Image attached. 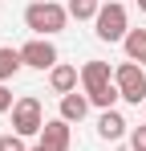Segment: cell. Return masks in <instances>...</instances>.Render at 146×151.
Instances as JSON below:
<instances>
[{
    "instance_id": "cell-1",
    "label": "cell",
    "mask_w": 146,
    "mask_h": 151,
    "mask_svg": "<svg viewBox=\"0 0 146 151\" xmlns=\"http://www.w3.org/2000/svg\"><path fill=\"white\" fill-rule=\"evenodd\" d=\"M81 86H85L89 106H97V110H114V102L122 98L118 86H114L110 61H85V65H81Z\"/></svg>"
},
{
    "instance_id": "cell-2",
    "label": "cell",
    "mask_w": 146,
    "mask_h": 151,
    "mask_svg": "<svg viewBox=\"0 0 146 151\" xmlns=\"http://www.w3.org/2000/svg\"><path fill=\"white\" fill-rule=\"evenodd\" d=\"M24 25L33 29L37 37H57L61 29L69 25V8L65 4H53V0H33L24 8Z\"/></svg>"
},
{
    "instance_id": "cell-3",
    "label": "cell",
    "mask_w": 146,
    "mask_h": 151,
    "mask_svg": "<svg viewBox=\"0 0 146 151\" xmlns=\"http://www.w3.org/2000/svg\"><path fill=\"white\" fill-rule=\"evenodd\" d=\"M45 123H49V119H45V110H41V98H33V94L16 98V106H12V135L33 139V135H41Z\"/></svg>"
},
{
    "instance_id": "cell-4",
    "label": "cell",
    "mask_w": 146,
    "mask_h": 151,
    "mask_svg": "<svg viewBox=\"0 0 146 151\" xmlns=\"http://www.w3.org/2000/svg\"><path fill=\"white\" fill-rule=\"evenodd\" d=\"M94 33H97V41H126V33H130L126 4H118V0L101 4V12H97V21H94Z\"/></svg>"
},
{
    "instance_id": "cell-5",
    "label": "cell",
    "mask_w": 146,
    "mask_h": 151,
    "mask_svg": "<svg viewBox=\"0 0 146 151\" xmlns=\"http://www.w3.org/2000/svg\"><path fill=\"white\" fill-rule=\"evenodd\" d=\"M114 86H118L122 102H134V106L146 102V70L138 61H122L118 70H114Z\"/></svg>"
},
{
    "instance_id": "cell-6",
    "label": "cell",
    "mask_w": 146,
    "mask_h": 151,
    "mask_svg": "<svg viewBox=\"0 0 146 151\" xmlns=\"http://www.w3.org/2000/svg\"><path fill=\"white\" fill-rule=\"evenodd\" d=\"M21 61L28 70H53V65H57V45H53L49 37H33V41L21 45Z\"/></svg>"
},
{
    "instance_id": "cell-7",
    "label": "cell",
    "mask_w": 146,
    "mask_h": 151,
    "mask_svg": "<svg viewBox=\"0 0 146 151\" xmlns=\"http://www.w3.org/2000/svg\"><path fill=\"white\" fill-rule=\"evenodd\" d=\"M41 147L45 151H69V143H73V131H69V123L65 119H49L45 127H41Z\"/></svg>"
},
{
    "instance_id": "cell-8",
    "label": "cell",
    "mask_w": 146,
    "mask_h": 151,
    "mask_svg": "<svg viewBox=\"0 0 146 151\" xmlns=\"http://www.w3.org/2000/svg\"><path fill=\"white\" fill-rule=\"evenodd\" d=\"M77 82H81V70L77 65H65V61H57L53 70H49V86H53V94H73L77 90Z\"/></svg>"
},
{
    "instance_id": "cell-9",
    "label": "cell",
    "mask_w": 146,
    "mask_h": 151,
    "mask_svg": "<svg viewBox=\"0 0 146 151\" xmlns=\"http://www.w3.org/2000/svg\"><path fill=\"white\" fill-rule=\"evenodd\" d=\"M97 135H101L106 143H118L122 135H126V119H122L118 110H101V119H97Z\"/></svg>"
},
{
    "instance_id": "cell-10",
    "label": "cell",
    "mask_w": 146,
    "mask_h": 151,
    "mask_svg": "<svg viewBox=\"0 0 146 151\" xmlns=\"http://www.w3.org/2000/svg\"><path fill=\"white\" fill-rule=\"evenodd\" d=\"M85 114H89V98H85V94L73 90V94L61 98V119H65V123H81Z\"/></svg>"
},
{
    "instance_id": "cell-11",
    "label": "cell",
    "mask_w": 146,
    "mask_h": 151,
    "mask_svg": "<svg viewBox=\"0 0 146 151\" xmlns=\"http://www.w3.org/2000/svg\"><path fill=\"white\" fill-rule=\"evenodd\" d=\"M122 45H126V57L130 61H142V70H146V29H130Z\"/></svg>"
},
{
    "instance_id": "cell-12",
    "label": "cell",
    "mask_w": 146,
    "mask_h": 151,
    "mask_svg": "<svg viewBox=\"0 0 146 151\" xmlns=\"http://www.w3.org/2000/svg\"><path fill=\"white\" fill-rule=\"evenodd\" d=\"M21 49H12V45H0V82H8V78H16L21 70Z\"/></svg>"
},
{
    "instance_id": "cell-13",
    "label": "cell",
    "mask_w": 146,
    "mask_h": 151,
    "mask_svg": "<svg viewBox=\"0 0 146 151\" xmlns=\"http://www.w3.org/2000/svg\"><path fill=\"white\" fill-rule=\"evenodd\" d=\"M65 8H69V17H73V21H97L101 0H69Z\"/></svg>"
},
{
    "instance_id": "cell-14",
    "label": "cell",
    "mask_w": 146,
    "mask_h": 151,
    "mask_svg": "<svg viewBox=\"0 0 146 151\" xmlns=\"http://www.w3.org/2000/svg\"><path fill=\"white\" fill-rule=\"evenodd\" d=\"M0 151H28V147H24L21 135H12V131H8V135H0Z\"/></svg>"
},
{
    "instance_id": "cell-15",
    "label": "cell",
    "mask_w": 146,
    "mask_h": 151,
    "mask_svg": "<svg viewBox=\"0 0 146 151\" xmlns=\"http://www.w3.org/2000/svg\"><path fill=\"white\" fill-rule=\"evenodd\" d=\"M130 151H146V123L130 131Z\"/></svg>"
},
{
    "instance_id": "cell-16",
    "label": "cell",
    "mask_w": 146,
    "mask_h": 151,
    "mask_svg": "<svg viewBox=\"0 0 146 151\" xmlns=\"http://www.w3.org/2000/svg\"><path fill=\"white\" fill-rule=\"evenodd\" d=\"M12 106H16V98H12V90L0 82V114H12Z\"/></svg>"
},
{
    "instance_id": "cell-17",
    "label": "cell",
    "mask_w": 146,
    "mask_h": 151,
    "mask_svg": "<svg viewBox=\"0 0 146 151\" xmlns=\"http://www.w3.org/2000/svg\"><path fill=\"white\" fill-rule=\"evenodd\" d=\"M138 8H142V12H146V0H138Z\"/></svg>"
},
{
    "instance_id": "cell-18",
    "label": "cell",
    "mask_w": 146,
    "mask_h": 151,
    "mask_svg": "<svg viewBox=\"0 0 146 151\" xmlns=\"http://www.w3.org/2000/svg\"><path fill=\"white\" fill-rule=\"evenodd\" d=\"M28 151H45V147H41V143H37V147H28Z\"/></svg>"
},
{
    "instance_id": "cell-19",
    "label": "cell",
    "mask_w": 146,
    "mask_h": 151,
    "mask_svg": "<svg viewBox=\"0 0 146 151\" xmlns=\"http://www.w3.org/2000/svg\"><path fill=\"white\" fill-rule=\"evenodd\" d=\"M142 114H146V102H142Z\"/></svg>"
}]
</instances>
